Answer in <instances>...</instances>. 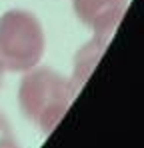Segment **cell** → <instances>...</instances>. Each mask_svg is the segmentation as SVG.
<instances>
[{
    "label": "cell",
    "mask_w": 144,
    "mask_h": 148,
    "mask_svg": "<svg viewBox=\"0 0 144 148\" xmlns=\"http://www.w3.org/2000/svg\"><path fill=\"white\" fill-rule=\"evenodd\" d=\"M72 98L74 94L68 80L52 68L26 70L18 90V102L24 116L42 132L54 130L66 114Z\"/></svg>",
    "instance_id": "1"
},
{
    "label": "cell",
    "mask_w": 144,
    "mask_h": 148,
    "mask_svg": "<svg viewBox=\"0 0 144 148\" xmlns=\"http://www.w3.org/2000/svg\"><path fill=\"white\" fill-rule=\"evenodd\" d=\"M46 48L40 20L28 10H8L0 16V66L10 72L34 68Z\"/></svg>",
    "instance_id": "2"
},
{
    "label": "cell",
    "mask_w": 144,
    "mask_h": 148,
    "mask_svg": "<svg viewBox=\"0 0 144 148\" xmlns=\"http://www.w3.org/2000/svg\"><path fill=\"white\" fill-rule=\"evenodd\" d=\"M72 6L80 22L94 32V38L108 42L124 16L128 0H72Z\"/></svg>",
    "instance_id": "3"
},
{
    "label": "cell",
    "mask_w": 144,
    "mask_h": 148,
    "mask_svg": "<svg viewBox=\"0 0 144 148\" xmlns=\"http://www.w3.org/2000/svg\"><path fill=\"white\" fill-rule=\"evenodd\" d=\"M106 40H100V38H92L84 48H80V52L76 54V60H74V72H72V78L68 80L70 84L72 94L76 96V92L84 86V82L88 80V76L92 72V68L96 66V62L100 60L102 52L106 48Z\"/></svg>",
    "instance_id": "4"
},
{
    "label": "cell",
    "mask_w": 144,
    "mask_h": 148,
    "mask_svg": "<svg viewBox=\"0 0 144 148\" xmlns=\"http://www.w3.org/2000/svg\"><path fill=\"white\" fill-rule=\"evenodd\" d=\"M14 142L16 140H14L12 132H10V126L6 124L4 116L0 114V148H6V146H10V144H14Z\"/></svg>",
    "instance_id": "5"
},
{
    "label": "cell",
    "mask_w": 144,
    "mask_h": 148,
    "mask_svg": "<svg viewBox=\"0 0 144 148\" xmlns=\"http://www.w3.org/2000/svg\"><path fill=\"white\" fill-rule=\"evenodd\" d=\"M2 82H4V68L0 66V86H2Z\"/></svg>",
    "instance_id": "6"
},
{
    "label": "cell",
    "mask_w": 144,
    "mask_h": 148,
    "mask_svg": "<svg viewBox=\"0 0 144 148\" xmlns=\"http://www.w3.org/2000/svg\"><path fill=\"white\" fill-rule=\"evenodd\" d=\"M6 148H20V146H18V144L14 142V144H10V146H6Z\"/></svg>",
    "instance_id": "7"
}]
</instances>
